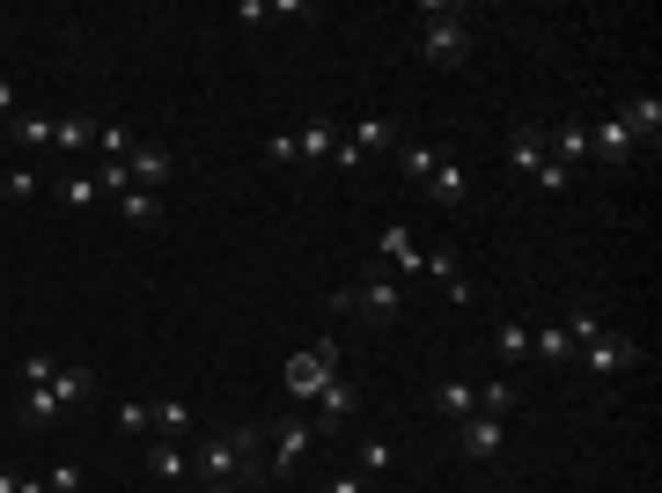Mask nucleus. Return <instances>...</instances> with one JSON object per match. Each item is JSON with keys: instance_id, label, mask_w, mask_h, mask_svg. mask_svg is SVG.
Listing matches in <instances>:
<instances>
[{"instance_id": "f257e3e1", "label": "nucleus", "mask_w": 662, "mask_h": 493, "mask_svg": "<svg viewBox=\"0 0 662 493\" xmlns=\"http://www.w3.org/2000/svg\"><path fill=\"white\" fill-rule=\"evenodd\" d=\"M258 449H266V427H236V435H214V442L199 449V479H206V486H258V479H266Z\"/></svg>"}, {"instance_id": "f03ea898", "label": "nucleus", "mask_w": 662, "mask_h": 493, "mask_svg": "<svg viewBox=\"0 0 662 493\" xmlns=\"http://www.w3.org/2000/svg\"><path fill=\"white\" fill-rule=\"evenodd\" d=\"M419 59H427V67H464V59H471V15H464V8H449V0H427Z\"/></svg>"}, {"instance_id": "7ed1b4c3", "label": "nucleus", "mask_w": 662, "mask_h": 493, "mask_svg": "<svg viewBox=\"0 0 662 493\" xmlns=\"http://www.w3.org/2000/svg\"><path fill=\"white\" fill-rule=\"evenodd\" d=\"M332 310H339V317H368V324H397L405 317V288H397L391 272H383V280H354V288L332 295Z\"/></svg>"}, {"instance_id": "20e7f679", "label": "nucleus", "mask_w": 662, "mask_h": 493, "mask_svg": "<svg viewBox=\"0 0 662 493\" xmlns=\"http://www.w3.org/2000/svg\"><path fill=\"white\" fill-rule=\"evenodd\" d=\"M339 376V339H317V346H302V354H288V397L294 405H317V391Z\"/></svg>"}, {"instance_id": "39448f33", "label": "nucleus", "mask_w": 662, "mask_h": 493, "mask_svg": "<svg viewBox=\"0 0 662 493\" xmlns=\"http://www.w3.org/2000/svg\"><path fill=\"white\" fill-rule=\"evenodd\" d=\"M574 354H582V361H588V376H626V369H633V361H640V346L626 339V332H611V324H604L596 339H582V346H574Z\"/></svg>"}, {"instance_id": "423d86ee", "label": "nucleus", "mask_w": 662, "mask_h": 493, "mask_svg": "<svg viewBox=\"0 0 662 493\" xmlns=\"http://www.w3.org/2000/svg\"><path fill=\"white\" fill-rule=\"evenodd\" d=\"M272 435V471H294V464H310V449H317V419H280V427H266Z\"/></svg>"}, {"instance_id": "0eeeda50", "label": "nucleus", "mask_w": 662, "mask_h": 493, "mask_svg": "<svg viewBox=\"0 0 662 493\" xmlns=\"http://www.w3.org/2000/svg\"><path fill=\"white\" fill-rule=\"evenodd\" d=\"M588 133V163H604V170H626L633 163V133L618 119H596V125H582Z\"/></svg>"}, {"instance_id": "6e6552de", "label": "nucleus", "mask_w": 662, "mask_h": 493, "mask_svg": "<svg viewBox=\"0 0 662 493\" xmlns=\"http://www.w3.org/2000/svg\"><path fill=\"white\" fill-rule=\"evenodd\" d=\"M457 442H464L471 464H493V457L508 449V427H501V419H486V413H471V419H457Z\"/></svg>"}, {"instance_id": "1a4fd4ad", "label": "nucleus", "mask_w": 662, "mask_h": 493, "mask_svg": "<svg viewBox=\"0 0 662 493\" xmlns=\"http://www.w3.org/2000/svg\"><path fill=\"white\" fill-rule=\"evenodd\" d=\"M346 141H354L361 155H397V148H405V133H397V119H383V111H368V119H354V125H346Z\"/></svg>"}, {"instance_id": "9d476101", "label": "nucleus", "mask_w": 662, "mask_h": 493, "mask_svg": "<svg viewBox=\"0 0 662 493\" xmlns=\"http://www.w3.org/2000/svg\"><path fill=\"white\" fill-rule=\"evenodd\" d=\"M618 125L633 133V148H640V141L655 148V141H662V103L655 97H626V103H618Z\"/></svg>"}, {"instance_id": "9b49d317", "label": "nucleus", "mask_w": 662, "mask_h": 493, "mask_svg": "<svg viewBox=\"0 0 662 493\" xmlns=\"http://www.w3.org/2000/svg\"><path fill=\"white\" fill-rule=\"evenodd\" d=\"M375 250H383V266H391V280H405V272H419V250H413V228H383L375 236Z\"/></svg>"}, {"instance_id": "f8f14e48", "label": "nucleus", "mask_w": 662, "mask_h": 493, "mask_svg": "<svg viewBox=\"0 0 662 493\" xmlns=\"http://www.w3.org/2000/svg\"><path fill=\"white\" fill-rule=\"evenodd\" d=\"M332 148H339V125L332 119H310L294 133V163H332Z\"/></svg>"}, {"instance_id": "ddd939ff", "label": "nucleus", "mask_w": 662, "mask_h": 493, "mask_svg": "<svg viewBox=\"0 0 662 493\" xmlns=\"http://www.w3.org/2000/svg\"><path fill=\"white\" fill-rule=\"evenodd\" d=\"M354 405H361V391H354V376H332V383L317 391V435L332 427V419H346Z\"/></svg>"}, {"instance_id": "4468645a", "label": "nucleus", "mask_w": 662, "mask_h": 493, "mask_svg": "<svg viewBox=\"0 0 662 493\" xmlns=\"http://www.w3.org/2000/svg\"><path fill=\"white\" fill-rule=\"evenodd\" d=\"M0 148H52V119H37V111H15V119L0 125Z\"/></svg>"}, {"instance_id": "2eb2a0df", "label": "nucleus", "mask_w": 662, "mask_h": 493, "mask_svg": "<svg viewBox=\"0 0 662 493\" xmlns=\"http://www.w3.org/2000/svg\"><path fill=\"white\" fill-rule=\"evenodd\" d=\"M125 177H133L141 192H162V177H170V155H162V148H147V141H141V148L125 155Z\"/></svg>"}, {"instance_id": "dca6fc26", "label": "nucleus", "mask_w": 662, "mask_h": 493, "mask_svg": "<svg viewBox=\"0 0 662 493\" xmlns=\"http://www.w3.org/2000/svg\"><path fill=\"white\" fill-rule=\"evenodd\" d=\"M545 155H552L560 170H574V163H588V133L582 125H552V133H545Z\"/></svg>"}, {"instance_id": "f3484780", "label": "nucleus", "mask_w": 662, "mask_h": 493, "mask_svg": "<svg viewBox=\"0 0 662 493\" xmlns=\"http://www.w3.org/2000/svg\"><path fill=\"white\" fill-rule=\"evenodd\" d=\"M435 405H441L449 419H471V413H479V383H464V376H441V383H435Z\"/></svg>"}, {"instance_id": "a211bd4d", "label": "nucleus", "mask_w": 662, "mask_h": 493, "mask_svg": "<svg viewBox=\"0 0 662 493\" xmlns=\"http://www.w3.org/2000/svg\"><path fill=\"white\" fill-rule=\"evenodd\" d=\"M508 163H515L523 177H538V170H545V133H538V125H523V133H508Z\"/></svg>"}, {"instance_id": "6ab92c4d", "label": "nucleus", "mask_w": 662, "mask_h": 493, "mask_svg": "<svg viewBox=\"0 0 662 493\" xmlns=\"http://www.w3.org/2000/svg\"><path fill=\"white\" fill-rule=\"evenodd\" d=\"M530 354H538V361H552V369H566V361H574L566 324H538V332H530Z\"/></svg>"}, {"instance_id": "aec40b11", "label": "nucleus", "mask_w": 662, "mask_h": 493, "mask_svg": "<svg viewBox=\"0 0 662 493\" xmlns=\"http://www.w3.org/2000/svg\"><path fill=\"white\" fill-rule=\"evenodd\" d=\"M15 419H23V427H52V419H59V397H52V383H30L23 405H15Z\"/></svg>"}, {"instance_id": "412c9836", "label": "nucleus", "mask_w": 662, "mask_h": 493, "mask_svg": "<svg viewBox=\"0 0 662 493\" xmlns=\"http://www.w3.org/2000/svg\"><path fill=\"white\" fill-rule=\"evenodd\" d=\"M89 391H97V369H59V376H52V397H59V413H67V405H81Z\"/></svg>"}, {"instance_id": "4be33fe9", "label": "nucleus", "mask_w": 662, "mask_h": 493, "mask_svg": "<svg viewBox=\"0 0 662 493\" xmlns=\"http://www.w3.org/2000/svg\"><path fill=\"white\" fill-rule=\"evenodd\" d=\"M119 214H125V222H133V228H155V222H162V199H155V192H141V184H133V192H119Z\"/></svg>"}, {"instance_id": "5701e85b", "label": "nucleus", "mask_w": 662, "mask_h": 493, "mask_svg": "<svg viewBox=\"0 0 662 493\" xmlns=\"http://www.w3.org/2000/svg\"><path fill=\"white\" fill-rule=\"evenodd\" d=\"M427 199H441V206H457V199H464V170H457L449 155H441L435 177H427Z\"/></svg>"}, {"instance_id": "b1692460", "label": "nucleus", "mask_w": 662, "mask_h": 493, "mask_svg": "<svg viewBox=\"0 0 662 493\" xmlns=\"http://www.w3.org/2000/svg\"><path fill=\"white\" fill-rule=\"evenodd\" d=\"M52 141L59 148H97V119H81V111L74 119H52Z\"/></svg>"}, {"instance_id": "393cba45", "label": "nucleus", "mask_w": 662, "mask_h": 493, "mask_svg": "<svg viewBox=\"0 0 662 493\" xmlns=\"http://www.w3.org/2000/svg\"><path fill=\"white\" fill-rule=\"evenodd\" d=\"M147 471H155V479H184V471H192V457H184L177 442H155V449H147Z\"/></svg>"}, {"instance_id": "a878e982", "label": "nucleus", "mask_w": 662, "mask_h": 493, "mask_svg": "<svg viewBox=\"0 0 662 493\" xmlns=\"http://www.w3.org/2000/svg\"><path fill=\"white\" fill-rule=\"evenodd\" d=\"M397 163H405V177H413V184H427L441 155H435V148H419V141H405V148H397Z\"/></svg>"}, {"instance_id": "bb28decb", "label": "nucleus", "mask_w": 662, "mask_h": 493, "mask_svg": "<svg viewBox=\"0 0 662 493\" xmlns=\"http://www.w3.org/2000/svg\"><path fill=\"white\" fill-rule=\"evenodd\" d=\"M419 272H435L441 288H449V280H464V258H457V250L441 244V250H427V258H419Z\"/></svg>"}, {"instance_id": "cd10ccee", "label": "nucleus", "mask_w": 662, "mask_h": 493, "mask_svg": "<svg viewBox=\"0 0 662 493\" xmlns=\"http://www.w3.org/2000/svg\"><path fill=\"white\" fill-rule=\"evenodd\" d=\"M493 346H501V361H523V354H530V324H501V332H493Z\"/></svg>"}, {"instance_id": "c85d7f7f", "label": "nucleus", "mask_w": 662, "mask_h": 493, "mask_svg": "<svg viewBox=\"0 0 662 493\" xmlns=\"http://www.w3.org/2000/svg\"><path fill=\"white\" fill-rule=\"evenodd\" d=\"M97 148H103V163H125V155L141 148V141H133L125 125H97Z\"/></svg>"}, {"instance_id": "c756f323", "label": "nucleus", "mask_w": 662, "mask_h": 493, "mask_svg": "<svg viewBox=\"0 0 662 493\" xmlns=\"http://www.w3.org/2000/svg\"><path fill=\"white\" fill-rule=\"evenodd\" d=\"M508 405H515V383H501V376H493V383H479V413H486V419H501Z\"/></svg>"}, {"instance_id": "7c9ffc66", "label": "nucleus", "mask_w": 662, "mask_h": 493, "mask_svg": "<svg viewBox=\"0 0 662 493\" xmlns=\"http://www.w3.org/2000/svg\"><path fill=\"white\" fill-rule=\"evenodd\" d=\"M147 413H155V427H170V435L192 427V405H184V397H162V405H147Z\"/></svg>"}, {"instance_id": "2f4dec72", "label": "nucleus", "mask_w": 662, "mask_h": 493, "mask_svg": "<svg viewBox=\"0 0 662 493\" xmlns=\"http://www.w3.org/2000/svg\"><path fill=\"white\" fill-rule=\"evenodd\" d=\"M59 199H67V206H97L103 184H97V177H67V184H59Z\"/></svg>"}, {"instance_id": "473e14b6", "label": "nucleus", "mask_w": 662, "mask_h": 493, "mask_svg": "<svg viewBox=\"0 0 662 493\" xmlns=\"http://www.w3.org/2000/svg\"><path fill=\"white\" fill-rule=\"evenodd\" d=\"M375 471H391V442H383V435L361 442V479H375Z\"/></svg>"}, {"instance_id": "72a5a7b5", "label": "nucleus", "mask_w": 662, "mask_h": 493, "mask_svg": "<svg viewBox=\"0 0 662 493\" xmlns=\"http://www.w3.org/2000/svg\"><path fill=\"white\" fill-rule=\"evenodd\" d=\"M81 479H89L81 464H52L45 471V493H81Z\"/></svg>"}, {"instance_id": "f704fd0d", "label": "nucleus", "mask_w": 662, "mask_h": 493, "mask_svg": "<svg viewBox=\"0 0 662 493\" xmlns=\"http://www.w3.org/2000/svg\"><path fill=\"white\" fill-rule=\"evenodd\" d=\"M596 332H604V317H596V310H566V339H574V346L596 339Z\"/></svg>"}, {"instance_id": "c9c22d12", "label": "nucleus", "mask_w": 662, "mask_h": 493, "mask_svg": "<svg viewBox=\"0 0 662 493\" xmlns=\"http://www.w3.org/2000/svg\"><path fill=\"white\" fill-rule=\"evenodd\" d=\"M52 376H59V369H52V354H23V391H30V383H52Z\"/></svg>"}, {"instance_id": "e433bc0d", "label": "nucleus", "mask_w": 662, "mask_h": 493, "mask_svg": "<svg viewBox=\"0 0 662 493\" xmlns=\"http://www.w3.org/2000/svg\"><path fill=\"white\" fill-rule=\"evenodd\" d=\"M317 493H368V479H361V471H332Z\"/></svg>"}, {"instance_id": "4c0bfd02", "label": "nucleus", "mask_w": 662, "mask_h": 493, "mask_svg": "<svg viewBox=\"0 0 662 493\" xmlns=\"http://www.w3.org/2000/svg\"><path fill=\"white\" fill-rule=\"evenodd\" d=\"M0 493H45V479H23V471H0Z\"/></svg>"}, {"instance_id": "58836bf2", "label": "nucleus", "mask_w": 662, "mask_h": 493, "mask_svg": "<svg viewBox=\"0 0 662 493\" xmlns=\"http://www.w3.org/2000/svg\"><path fill=\"white\" fill-rule=\"evenodd\" d=\"M566 177H574V170H560V163L545 155V170H538V184H545V192H566Z\"/></svg>"}, {"instance_id": "ea45409f", "label": "nucleus", "mask_w": 662, "mask_h": 493, "mask_svg": "<svg viewBox=\"0 0 662 493\" xmlns=\"http://www.w3.org/2000/svg\"><path fill=\"white\" fill-rule=\"evenodd\" d=\"M266 163H294V133H272V141H266Z\"/></svg>"}, {"instance_id": "a19ab883", "label": "nucleus", "mask_w": 662, "mask_h": 493, "mask_svg": "<svg viewBox=\"0 0 662 493\" xmlns=\"http://www.w3.org/2000/svg\"><path fill=\"white\" fill-rule=\"evenodd\" d=\"M37 192V170H8V199H30Z\"/></svg>"}, {"instance_id": "79ce46f5", "label": "nucleus", "mask_w": 662, "mask_h": 493, "mask_svg": "<svg viewBox=\"0 0 662 493\" xmlns=\"http://www.w3.org/2000/svg\"><path fill=\"white\" fill-rule=\"evenodd\" d=\"M119 427H133V435H141V427H155V413H147V405H119Z\"/></svg>"}, {"instance_id": "37998d69", "label": "nucleus", "mask_w": 662, "mask_h": 493, "mask_svg": "<svg viewBox=\"0 0 662 493\" xmlns=\"http://www.w3.org/2000/svg\"><path fill=\"white\" fill-rule=\"evenodd\" d=\"M15 119V81H0V125Z\"/></svg>"}, {"instance_id": "c03bdc74", "label": "nucleus", "mask_w": 662, "mask_h": 493, "mask_svg": "<svg viewBox=\"0 0 662 493\" xmlns=\"http://www.w3.org/2000/svg\"><path fill=\"white\" fill-rule=\"evenodd\" d=\"M199 493H244V486H199Z\"/></svg>"}]
</instances>
